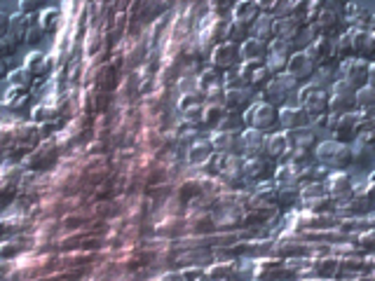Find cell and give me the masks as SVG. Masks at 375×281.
Wrapping results in <instances>:
<instances>
[{"label": "cell", "mask_w": 375, "mask_h": 281, "mask_svg": "<svg viewBox=\"0 0 375 281\" xmlns=\"http://www.w3.org/2000/svg\"><path fill=\"white\" fill-rule=\"evenodd\" d=\"M38 24H40V28H42L45 33L54 31L56 24H59V12H56V10H45V12L40 14Z\"/></svg>", "instance_id": "obj_34"}, {"label": "cell", "mask_w": 375, "mask_h": 281, "mask_svg": "<svg viewBox=\"0 0 375 281\" xmlns=\"http://www.w3.org/2000/svg\"><path fill=\"white\" fill-rule=\"evenodd\" d=\"M223 113H225V106H220V103H204V110H202V124L209 129H218L220 120H223Z\"/></svg>", "instance_id": "obj_27"}, {"label": "cell", "mask_w": 375, "mask_h": 281, "mask_svg": "<svg viewBox=\"0 0 375 281\" xmlns=\"http://www.w3.org/2000/svg\"><path fill=\"white\" fill-rule=\"evenodd\" d=\"M369 68L371 64L364 61V59H345L338 66V73H340V80H345L355 90H362V87L369 85Z\"/></svg>", "instance_id": "obj_8"}, {"label": "cell", "mask_w": 375, "mask_h": 281, "mask_svg": "<svg viewBox=\"0 0 375 281\" xmlns=\"http://www.w3.org/2000/svg\"><path fill=\"white\" fill-rule=\"evenodd\" d=\"M183 279L186 281H207V270H202V268H190V270H183L181 272Z\"/></svg>", "instance_id": "obj_36"}, {"label": "cell", "mask_w": 375, "mask_h": 281, "mask_svg": "<svg viewBox=\"0 0 375 281\" xmlns=\"http://www.w3.org/2000/svg\"><path fill=\"white\" fill-rule=\"evenodd\" d=\"M214 145H211V140H197L193 143V148L188 150V160L190 162H207L209 157H214Z\"/></svg>", "instance_id": "obj_30"}, {"label": "cell", "mask_w": 375, "mask_h": 281, "mask_svg": "<svg viewBox=\"0 0 375 281\" xmlns=\"http://www.w3.org/2000/svg\"><path fill=\"white\" fill-rule=\"evenodd\" d=\"M42 33H45V31H42V28H40V24H38V26H33L31 31H28V42H38V40L42 38Z\"/></svg>", "instance_id": "obj_37"}, {"label": "cell", "mask_w": 375, "mask_h": 281, "mask_svg": "<svg viewBox=\"0 0 375 281\" xmlns=\"http://www.w3.org/2000/svg\"><path fill=\"white\" fill-rule=\"evenodd\" d=\"M303 28L305 26L300 24L298 19H293V17L277 19V24H275V40H284V42H291V45H293Z\"/></svg>", "instance_id": "obj_21"}, {"label": "cell", "mask_w": 375, "mask_h": 281, "mask_svg": "<svg viewBox=\"0 0 375 281\" xmlns=\"http://www.w3.org/2000/svg\"><path fill=\"white\" fill-rule=\"evenodd\" d=\"M357 110V90L345 80H335L331 87V115H345Z\"/></svg>", "instance_id": "obj_6"}, {"label": "cell", "mask_w": 375, "mask_h": 281, "mask_svg": "<svg viewBox=\"0 0 375 281\" xmlns=\"http://www.w3.org/2000/svg\"><path fill=\"white\" fill-rule=\"evenodd\" d=\"M275 24H277V19L272 17V14H261V19L251 26V38H258L270 45V42L275 40Z\"/></svg>", "instance_id": "obj_25"}, {"label": "cell", "mask_w": 375, "mask_h": 281, "mask_svg": "<svg viewBox=\"0 0 375 281\" xmlns=\"http://www.w3.org/2000/svg\"><path fill=\"white\" fill-rule=\"evenodd\" d=\"M234 275V268L230 263H218V265H211L207 270V277L211 281H230Z\"/></svg>", "instance_id": "obj_32"}, {"label": "cell", "mask_w": 375, "mask_h": 281, "mask_svg": "<svg viewBox=\"0 0 375 281\" xmlns=\"http://www.w3.org/2000/svg\"><path fill=\"white\" fill-rule=\"evenodd\" d=\"M366 120H364V113H345V115H331V122H328V131L333 134L335 140H340V143H347L350 140H357V136L366 131Z\"/></svg>", "instance_id": "obj_3"}, {"label": "cell", "mask_w": 375, "mask_h": 281, "mask_svg": "<svg viewBox=\"0 0 375 281\" xmlns=\"http://www.w3.org/2000/svg\"><path fill=\"white\" fill-rule=\"evenodd\" d=\"M181 115L186 117L190 124H202V110H204V96L202 94H186L179 101Z\"/></svg>", "instance_id": "obj_17"}, {"label": "cell", "mask_w": 375, "mask_h": 281, "mask_svg": "<svg viewBox=\"0 0 375 281\" xmlns=\"http://www.w3.org/2000/svg\"><path fill=\"white\" fill-rule=\"evenodd\" d=\"M256 103V92L251 87H239V90H225L223 94V106L227 110H237V113H244L249 106Z\"/></svg>", "instance_id": "obj_15"}, {"label": "cell", "mask_w": 375, "mask_h": 281, "mask_svg": "<svg viewBox=\"0 0 375 281\" xmlns=\"http://www.w3.org/2000/svg\"><path fill=\"white\" fill-rule=\"evenodd\" d=\"M279 124H282L286 131H296V129L310 127V115L300 106H284V108H279Z\"/></svg>", "instance_id": "obj_16"}, {"label": "cell", "mask_w": 375, "mask_h": 281, "mask_svg": "<svg viewBox=\"0 0 375 281\" xmlns=\"http://www.w3.org/2000/svg\"><path fill=\"white\" fill-rule=\"evenodd\" d=\"M244 176L251 181H272L275 165L270 157H244Z\"/></svg>", "instance_id": "obj_14"}, {"label": "cell", "mask_w": 375, "mask_h": 281, "mask_svg": "<svg viewBox=\"0 0 375 281\" xmlns=\"http://www.w3.org/2000/svg\"><path fill=\"white\" fill-rule=\"evenodd\" d=\"M291 153H293V145H291L289 131H284V134H272V136H270V145H268V157H270V160L289 157Z\"/></svg>", "instance_id": "obj_24"}, {"label": "cell", "mask_w": 375, "mask_h": 281, "mask_svg": "<svg viewBox=\"0 0 375 281\" xmlns=\"http://www.w3.org/2000/svg\"><path fill=\"white\" fill-rule=\"evenodd\" d=\"M298 106L310 115V120L331 115V94L321 90L319 85L307 83L298 90Z\"/></svg>", "instance_id": "obj_2"}, {"label": "cell", "mask_w": 375, "mask_h": 281, "mask_svg": "<svg viewBox=\"0 0 375 281\" xmlns=\"http://www.w3.org/2000/svg\"><path fill=\"white\" fill-rule=\"evenodd\" d=\"M211 66L223 73H230L232 68L242 66V45L230 42V40L218 42L214 52H211Z\"/></svg>", "instance_id": "obj_7"}, {"label": "cell", "mask_w": 375, "mask_h": 281, "mask_svg": "<svg viewBox=\"0 0 375 281\" xmlns=\"http://www.w3.org/2000/svg\"><path fill=\"white\" fill-rule=\"evenodd\" d=\"M242 140H244V157H268L270 136L266 131L244 129L242 131Z\"/></svg>", "instance_id": "obj_13"}, {"label": "cell", "mask_w": 375, "mask_h": 281, "mask_svg": "<svg viewBox=\"0 0 375 281\" xmlns=\"http://www.w3.org/2000/svg\"><path fill=\"white\" fill-rule=\"evenodd\" d=\"M261 3H254V0H242V3L232 7V19H237L246 26H254L261 19Z\"/></svg>", "instance_id": "obj_20"}, {"label": "cell", "mask_w": 375, "mask_h": 281, "mask_svg": "<svg viewBox=\"0 0 375 281\" xmlns=\"http://www.w3.org/2000/svg\"><path fill=\"white\" fill-rule=\"evenodd\" d=\"M300 199L305 202V206H310V209L319 211V209H326L333 197L328 195L323 186H310V188H305L303 192H300Z\"/></svg>", "instance_id": "obj_22"}, {"label": "cell", "mask_w": 375, "mask_h": 281, "mask_svg": "<svg viewBox=\"0 0 375 281\" xmlns=\"http://www.w3.org/2000/svg\"><path fill=\"white\" fill-rule=\"evenodd\" d=\"M244 124L246 129L270 131L272 127L279 124V108L268 101H256L254 106H249L244 110Z\"/></svg>", "instance_id": "obj_4"}, {"label": "cell", "mask_w": 375, "mask_h": 281, "mask_svg": "<svg viewBox=\"0 0 375 281\" xmlns=\"http://www.w3.org/2000/svg\"><path fill=\"white\" fill-rule=\"evenodd\" d=\"M289 138H291V145H293V153H314V148L319 145V138H317V131L312 127H303V129H296V131H289Z\"/></svg>", "instance_id": "obj_18"}, {"label": "cell", "mask_w": 375, "mask_h": 281, "mask_svg": "<svg viewBox=\"0 0 375 281\" xmlns=\"http://www.w3.org/2000/svg\"><path fill=\"white\" fill-rule=\"evenodd\" d=\"M338 268H340V265H338L335 261H328V258H326V261H317V263H314V270H317L321 277H333L335 272H338Z\"/></svg>", "instance_id": "obj_35"}, {"label": "cell", "mask_w": 375, "mask_h": 281, "mask_svg": "<svg viewBox=\"0 0 375 281\" xmlns=\"http://www.w3.org/2000/svg\"><path fill=\"white\" fill-rule=\"evenodd\" d=\"M326 192L333 199H345V197H350L352 192H355V186H352V179L345 172H335V174H331L328 176V181H326Z\"/></svg>", "instance_id": "obj_19"}, {"label": "cell", "mask_w": 375, "mask_h": 281, "mask_svg": "<svg viewBox=\"0 0 375 281\" xmlns=\"http://www.w3.org/2000/svg\"><path fill=\"white\" fill-rule=\"evenodd\" d=\"M239 76L244 78V83L251 87L254 92H258V90H266V87L272 83V73L270 68L266 66V61H242L239 66Z\"/></svg>", "instance_id": "obj_9"}, {"label": "cell", "mask_w": 375, "mask_h": 281, "mask_svg": "<svg viewBox=\"0 0 375 281\" xmlns=\"http://www.w3.org/2000/svg\"><path fill=\"white\" fill-rule=\"evenodd\" d=\"M251 26L242 24V21L237 19H230V24H225V35L230 38V42H237V45H242L246 38H251Z\"/></svg>", "instance_id": "obj_28"}, {"label": "cell", "mask_w": 375, "mask_h": 281, "mask_svg": "<svg viewBox=\"0 0 375 281\" xmlns=\"http://www.w3.org/2000/svg\"><path fill=\"white\" fill-rule=\"evenodd\" d=\"M303 52H307V56H310L312 61L317 64V68H321V66H328L338 56L335 38H314L310 42V47L303 49Z\"/></svg>", "instance_id": "obj_12"}, {"label": "cell", "mask_w": 375, "mask_h": 281, "mask_svg": "<svg viewBox=\"0 0 375 281\" xmlns=\"http://www.w3.org/2000/svg\"><path fill=\"white\" fill-rule=\"evenodd\" d=\"M314 157L319 160L321 167L338 169V172L347 169L352 162H355V157H352V148L347 143H340V140H335V138L321 140V143L314 148Z\"/></svg>", "instance_id": "obj_1"}, {"label": "cell", "mask_w": 375, "mask_h": 281, "mask_svg": "<svg viewBox=\"0 0 375 281\" xmlns=\"http://www.w3.org/2000/svg\"><path fill=\"white\" fill-rule=\"evenodd\" d=\"M286 73H289V76L296 80L300 87H303V83L307 85L314 76H317V64H314L312 59L307 56V52L300 49V52H296V54L291 56Z\"/></svg>", "instance_id": "obj_11"}, {"label": "cell", "mask_w": 375, "mask_h": 281, "mask_svg": "<svg viewBox=\"0 0 375 281\" xmlns=\"http://www.w3.org/2000/svg\"><path fill=\"white\" fill-rule=\"evenodd\" d=\"M24 68H26L28 73H31L33 78H42V76H45V73H47V68H49L47 56H45V54H40V52H33V54H28Z\"/></svg>", "instance_id": "obj_29"}, {"label": "cell", "mask_w": 375, "mask_h": 281, "mask_svg": "<svg viewBox=\"0 0 375 281\" xmlns=\"http://www.w3.org/2000/svg\"><path fill=\"white\" fill-rule=\"evenodd\" d=\"M209 140L218 155H225V157H242L244 155L242 134H234V131H214Z\"/></svg>", "instance_id": "obj_10"}, {"label": "cell", "mask_w": 375, "mask_h": 281, "mask_svg": "<svg viewBox=\"0 0 375 281\" xmlns=\"http://www.w3.org/2000/svg\"><path fill=\"white\" fill-rule=\"evenodd\" d=\"M270 45L258 38H246L242 42V61H266Z\"/></svg>", "instance_id": "obj_23"}, {"label": "cell", "mask_w": 375, "mask_h": 281, "mask_svg": "<svg viewBox=\"0 0 375 281\" xmlns=\"http://www.w3.org/2000/svg\"><path fill=\"white\" fill-rule=\"evenodd\" d=\"M357 110H362V113L375 110V87L373 85H366L362 90H357Z\"/></svg>", "instance_id": "obj_31"}, {"label": "cell", "mask_w": 375, "mask_h": 281, "mask_svg": "<svg viewBox=\"0 0 375 281\" xmlns=\"http://www.w3.org/2000/svg\"><path fill=\"white\" fill-rule=\"evenodd\" d=\"M31 83H33V76L26 68H17L10 76V85L17 87V90H26V87L31 85Z\"/></svg>", "instance_id": "obj_33"}, {"label": "cell", "mask_w": 375, "mask_h": 281, "mask_svg": "<svg viewBox=\"0 0 375 281\" xmlns=\"http://www.w3.org/2000/svg\"><path fill=\"white\" fill-rule=\"evenodd\" d=\"M162 281H186V279H183V275H167L162 277Z\"/></svg>", "instance_id": "obj_39"}, {"label": "cell", "mask_w": 375, "mask_h": 281, "mask_svg": "<svg viewBox=\"0 0 375 281\" xmlns=\"http://www.w3.org/2000/svg\"><path fill=\"white\" fill-rule=\"evenodd\" d=\"M246 129L244 124V113H237V110H227L223 113V120H220L216 131H234V134H242Z\"/></svg>", "instance_id": "obj_26"}, {"label": "cell", "mask_w": 375, "mask_h": 281, "mask_svg": "<svg viewBox=\"0 0 375 281\" xmlns=\"http://www.w3.org/2000/svg\"><path fill=\"white\" fill-rule=\"evenodd\" d=\"M369 85L375 87V61L371 64V68H369Z\"/></svg>", "instance_id": "obj_38"}, {"label": "cell", "mask_w": 375, "mask_h": 281, "mask_svg": "<svg viewBox=\"0 0 375 281\" xmlns=\"http://www.w3.org/2000/svg\"><path fill=\"white\" fill-rule=\"evenodd\" d=\"M298 90H300V85L293 80L289 73H282V76H277V78H272V83L266 87V101L272 103V106H277V108H284V103L289 101V96L296 94L298 96Z\"/></svg>", "instance_id": "obj_5"}]
</instances>
